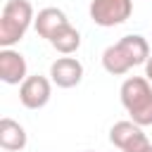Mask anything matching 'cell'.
I'll return each instance as SVG.
<instances>
[{
    "instance_id": "cell-1",
    "label": "cell",
    "mask_w": 152,
    "mask_h": 152,
    "mask_svg": "<svg viewBox=\"0 0 152 152\" xmlns=\"http://www.w3.org/2000/svg\"><path fill=\"white\" fill-rule=\"evenodd\" d=\"M150 59V45L142 36L138 33H131V36H124L119 43L109 45L104 52H102V66L104 71H109L112 76H121L126 74L128 69L138 66V64H145Z\"/></svg>"
},
{
    "instance_id": "cell-2",
    "label": "cell",
    "mask_w": 152,
    "mask_h": 152,
    "mask_svg": "<svg viewBox=\"0 0 152 152\" xmlns=\"http://www.w3.org/2000/svg\"><path fill=\"white\" fill-rule=\"evenodd\" d=\"M121 104L138 126L152 124V83L145 76H131L121 83Z\"/></svg>"
},
{
    "instance_id": "cell-3",
    "label": "cell",
    "mask_w": 152,
    "mask_h": 152,
    "mask_svg": "<svg viewBox=\"0 0 152 152\" xmlns=\"http://www.w3.org/2000/svg\"><path fill=\"white\" fill-rule=\"evenodd\" d=\"M33 19L36 17L28 0H7L0 14V45L12 48L14 43H19Z\"/></svg>"
},
{
    "instance_id": "cell-4",
    "label": "cell",
    "mask_w": 152,
    "mask_h": 152,
    "mask_svg": "<svg viewBox=\"0 0 152 152\" xmlns=\"http://www.w3.org/2000/svg\"><path fill=\"white\" fill-rule=\"evenodd\" d=\"M133 12V0H93L90 2V19L97 26H119Z\"/></svg>"
},
{
    "instance_id": "cell-5",
    "label": "cell",
    "mask_w": 152,
    "mask_h": 152,
    "mask_svg": "<svg viewBox=\"0 0 152 152\" xmlns=\"http://www.w3.org/2000/svg\"><path fill=\"white\" fill-rule=\"evenodd\" d=\"M109 140L121 152H145L150 147V140L142 133V126H138L135 121H116L109 131Z\"/></svg>"
},
{
    "instance_id": "cell-6",
    "label": "cell",
    "mask_w": 152,
    "mask_h": 152,
    "mask_svg": "<svg viewBox=\"0 0 152 152\" xmlns=\"http://www.w3.org/2000/svg\"><path fill=\"white\" fill-rule=\"evenodd\" d=\"M50 93H52L50 81L45 76H38V74L36 76H26L24 83L19 86V100H21V104L26 109H40V107H45L48 100H50Z\"/></svg>"
},
{
    "instance_id": "cell-7",
    "label": "cell",
    "mask_w": 152,
    "mask_h": 152,
    "mask_svg": "<svg viewBox=\"0 0 152 152\" xmlns=\"http://www.w3.org/2000/svg\"><path fill=\"white\" fill-rule=\"evenodd\" d=\"M50 78L59 88H74L83 78V64L76 57H59L50 64Z\"/></svg>"
},
{
    "instance_id": "cell-8",
    "label": "cell",
    "mask_w": 152,
    "mask_h": 152,
    "mask_svg": "<svg viewBox=\"0 0 152 152\" xmlns=\"http://www.w3.org/2000/svg\"><path fill=\"white\" fill-rule=\"evenodd\" d=\"M26 78V59L21 52L12 50V48H2L0 50V81L17 86L24 83Z\"/></svg>"
},
{
    "instance_id": "cell-9",
    "label": "cell",
    "mask_w": 152,
    "mask_h": 152,
    "mask_svg": "<svg viewBox=\"0 0 152 152\" xmlns=\"http://www.w3.org/2000/svg\"><path fill=\"white\" fill-rule=\"evenodd\" d=\"M0 147L7 152H17L26 147V131L19 121L5 116L0 119Z\"/></svg>"
},
{
    "instance_id": "cell-10",
    "label": "cell",
    "mask_w": 152,
    "mask_h": 152,
    "mask_svg": "<svg viewBox=\"0 0 152 152\" xmlns=\"http://www.w3.org/2000/svg\"><path fill=\"white\" fill-rule=\"evenodd\" d=\"M64 24H69V19H66V14H64L62 10H57V7H45V10H40L38 17L33 19V26H36L38 36H40V38H48V40H50V38L55 36V31L62 28Z\"/></svg>"
},
{
    "instance_id": "cell-11",
    "label": "cell",
    "mask_w": 152,
    "mask_h": 152,
    "mask_svg": "<svg viewBox=\"0 0 152 152\" xmlns=\"http://www.w3.org/2000/svg\"><path fill=\"white\" fill-rule=\"evenodd\" d=\"M50 45H52L57 52H62V55H71V52H76L78 45H81V33H78L71 24H64L62 28L55 31V36L50 38Z\"/></svg>"
},
{
    "instance_id": "cell-12",
    "label": "cell",
    "mask_w": 152,
    "mask_h": 152,
    "mask_svg": "<svg viewBox=\"0 0 152 152\" xmlns=\"http://www.w3.org/2000/svg\"><path fill=\"white\" fill-rule=\"evenodd\" d=\"M145 78H147V81L152 83V57H150V59L145 62Z\"/></svg>"
},
{
    "instance_id": "cell-13",
    "label": "cell",
    "mask_w": 152,
    "mask_h": 152,
    "mask_svg": "<svg viewBox=\"0 0 152 152\" xmlns=\"http://www.w3.org/2000/svg\"><path fill=\"white\" fill-rule=\"evenodd\" d=\"M145 152H152V145H150V147H147V150H145Z\"/></svg>"
}]
</instances>
